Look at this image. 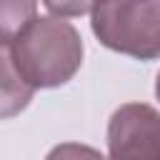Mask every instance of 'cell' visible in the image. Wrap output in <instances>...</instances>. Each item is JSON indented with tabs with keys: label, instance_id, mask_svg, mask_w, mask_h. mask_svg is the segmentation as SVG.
<instances>
[{
	"label": "cell",
	"instance_id": "6da1fadb",
	"mask_svg": "<svg viewBox=\"0 0 160 160\" xmlns=\"http://www.w3.org/2000/svg\"><path fill=\"white\" fill-rule=\"evenodd\" d=\"M10 45V60L15 70L35 90L60 88L72 80L85 52L78 28L58 15H35Z\"/></svg>",
	"mask_w": 160,
	"mask_h": 160
},
{
	"label": "cell",
	"instance_id": "7a4b0ae2",
	"mask_svg": "<svg viewBox=\"0 0 160 160\" xmlns=\"http://www.w3.org/2000/svg\"><path fill=\"white\" fill-rule=\"evenodd\" d=\"M90 28L108 50L135 60L160 58V0H98Z\"/></svg>",
	"mask_w": 160,
	"mask_h": 160
},
{
	"label": "cell",
	"instance_id": "3957f363",
	"mask_svg": "<svg viewBox=\"0 0 160 160\" xmlns=\"http://www.w3.org/2000/svg\"><path fill=\"white\" fill-rule=\"evenodd\" d=\"M112 160H160V112L145 102L120 105L108 122Z\"/></svg>",
	"mask_w": 160,
	"mask_h": 160
},
{
	"label": "cell",
	"instance_id": "277c9868",
	"mask_svg": "<svg viewBox=\"0 0 160 160\" xmlns=\"http://www.w3.org/2000/svg\"><path fill=\"white\" fill-rule=\"evenodd\" d=\"M35 95V88L28 85L15 70L10 55L0 45V120L20 115Z\"/></svg>",
	"mask_w": 160,
	"mask_h": 160
},
{
	"label": "cell",
	"instance_id": "5b68a950",
	"mask_svg": "<svg viewBox=\"0 0 160 160\" xmlns=\"http://www.w3.org/2000/svg\"><path fill=\"white\" fill-rule=\"evenodd\" d=\"M38 0H0V45L15 40V35L35 18Z\"/></svg>",
	"mask_w": 160,
	"mask_h": 160
},
{
	"label": "cell",
	"instance_id": "8992f818",
	"mask_svg": "<svg viewBox=\"0 0 160 160\" xmlns=\"http://www.w3.org/2000/svg\"><path fill=\"white\" fill-rule=\"evenodd\" d=\"M42 2L58 18H78V15H85L88 10H92V5L98 0H42Z\"/></svg>",
	"mask_w": 160,
	"mask_h": 160
},
{
	"label": "cell",
	"instance_id": "52a82bcc",
	"mask_svg": "<svg viewBox=\"0 0 160 160\" xmlns=\"http://www.w3.org/2000/svg\"><path fill=\"white\" fill-rule=\"evenodd\" d=\"M155 98L160 100V72H158V78H155Z\"/></svg>",
	"mask_w": 160,
	"mask_h": 160
}]
</instances>
